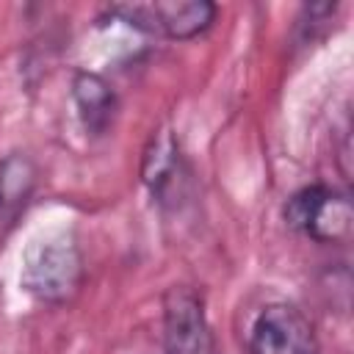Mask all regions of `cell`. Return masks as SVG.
<instances>
[{
    "instance_id": "4",
    "label": "cell",
    "mask_w": 354,
    "mask_h": 354,
    "mask_svg": "<svg viewBox=\"0 0 354 354\" xmlns=\"http://www.w3.org/2000/svg\"><path fill=\"white\" fill-rule=\"evenodd\" d=\"M249 354H318L313 321L290 301L266 304L252 321Z\"/></svg>"
},
{
    "instance_id": "1",
    "label": "cell",
    "mask_w": 354,
    "mask_h": 354,
    "mask_svg": "<svg viewBox=\"0 0 354 354\" xmlns=\"http://www.w3.org/2000/svg\"><path fill=\"white\" fill-rule=\"evenodd\" d=\"M285 224L315 243H346L351 238V199L340 188L304 185L282 207Z\"/></svg>"
},
{
    "instance_id": "5",
    "label": "cell",
    "mask_w": 354,
    "mask_h": 354,
    "mask_svg": "<svg viewBox=\"0 0 354 354\" xmlns=\"http://www.w3.org/2000/svg\"><path fill=\"white\" fill-rule=\"evenodd\" d=\"M166 354H213V337L202 299L191 288H169L163 296Z\"/></svg>"
},
{
    "instance_id": "7",
    "label": "cell",
    "mask_w": 354,
    "mask_h": 354,
    "mask_svg": "<svg viewBox=\"0 0 354 354\" xmlns=\"http://www.w3.org/2000/svg\"><path fill=\"white\" fill-rule=\"evenodd\" d=\"M72 100L88 136H105L116 119V91L97 72H77L72 77Z\"/></svg>"
},
{
    "instance_id": "6",
    "label": "cell",
    "mask_w": 354,
    "mask_h": 354,
    "mask_svg": "<svg viewBox=\"0 0 354 354\" xmlns=\"http://www.w3.org/2000/svg\"><path fill=\"white\" fill-rule=\"evenodd\" d=\"M141 177L147 188L152 191L158 205H180L188 185V169L177 149V141L169 133H158L149 141V149L144 152Z\"/></svg>"
},
{
    "instance_id": "3",
    "label": "cell",
    "mask_w": 354,
    "mask_h": 354,
    "mask_svg": "<svg viewBox=\"0 0 354 354\" xmlns=\"http://www.w3.org/2000/svg\"><path fill=\"white\" fill-rule=\"evenodd\" d=\"M111 17L122 19L124 25L163 39H196L213 28L218 8L207 0H169V3H119L108 8Z\"/></svg>"
},
{
    "instance_id": "2",
    "label": "cell",
    "mask_w": 354,
    "mask_h": 354,
    "mask_svg": "<svg viewBox=\"0 0 354 354\" xmlns=\"http://www.w3.org/2000/svg\"><path fill=\"white\" fill-rule=\"evenodd\" d=\"M83 279V257L75 241L47 238L36 243L22 266V290L44 304L66 301Z\"/></svg>"
}]
</instances>
